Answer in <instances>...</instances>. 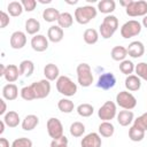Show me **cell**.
<instances>
[{"mask_svg": "<svg viewBox=\"0 0 147 147\" xmlns=\"http://www.w3.org/2000/svg\"><path fill=\"white\" fill-rule=\"evenodd\" d=\"M63 29L59 25H52L47 31V38L52 42H60L63 39Z\"/></svg>", "mask_w": 147, "mask_h": 147, "instance_id": "9a60e30c", "label": "cell"}, {"mask_svg": "<svg viewBox=\"0 0 147 147\" xmlns=\"http://www.w3.org/2000/svg\"><path fill=\"white\" fill-rule=\"evenodd\" d=\"M125 87L131 92H136L141 87V80L137 75H130L125 78Z\"/></svg>", "mask_w": 147, "mask_h": 147, "instance_id": "ac0fdd59", "label": "cell"}, {"mask_svg": "<svg viewBox=\"0 0 147 147\" xmlns=\"http://www.w3.org/2000/svg\"><path fill=\"white\" fill-rule=\"evenodd\" d=\"M60 11L59 9L56 8H46L44 9L42 11V18L46 21V22H55L59 20V16H60Z\"/></svg>", "mask_w": 147, "mask_h": 147, "instance_id": "f1b7e54d", "label": "cell"}, {"mask_svg": "<svg viewBox=\"0 0 147 147\" xmlns=\"http://www.w3.org/2000/svg\"><path fill=\"white\" fill-rule=\"evenodd\" d=\"M133 117H134V115H133V113L131 110L124 109V110H121L117 114V122L122 126H127V125H130L132 123Z\"/></svg>", "mask_w": 147, "mask_h": 147, "instance_id": "ffe728a7", "label": "cell"}, {"mask_svg": "<svg viewBox=\"0 0 147 147\" xmlns=\"http://www.w3.org/2000/svg\"><path fill=\"white\" fill-rule=\"evenodd\" d=\"M11 147H32V141L29 138H17L13 141Z\"/></svg>", "mask_w": 147, "mask_h": 147, "instance_id": "ab89813d", "label": "cell"}, {"mask_svg": "<svg viewBox=\"0 0 147 147\" xmlns=\"http://www.w3.org/2000/svg\"><path fill=\"white\" fill-rule=\"evenodd\" d=\"M40 30V23L38 20L31 17L25 21V31L28 34H37V32Z\"/></svg>", "mask_w": 147, "mask_h": 147, "instance_id": "d4e9b609", "label": "cell"}, {"mask_svg": "<svg viewBox=\"0 0 147 147\" xmlns=\"http://www.w3.org/2000/svg\"><path fill=\"white\" fill-rule=\"evenodd\" d=\"M39 2L40 3H51L52 1L51 0H39Z\"/></svg>", "mask_w": 147, "mask_h": 147, "instance_id": "f5cc1de1", "label": "cell"}, {"mask_svg": "<svg viewBox=\"0 0 147 147\" xmlns=\"http://www.w3.org/2000/svg\"><path fill=\"white\" fill-rule=\"evenodd\" d=\"M134 64L132 61H129V60H124L119 63V71L126 76H130L133 71H134Z\"/></svg>", "mask_w": 147, "mask_h": 147, "instance_id": "d590c367", "label": "cell"}, {"mask_svg": "<svg viewBox=\"0 0 147 147\" xmlns=\"http://www.w3.org/2000/svg\"><path fill=\"white\" fill-rule=\"evenodd\" d=\"M116 84V77L113 72H105L102 74L96 83V86L101 90H110Z\"/></svg>", "mask_w": 147, "mask_h": 147, "instance_id": "30bf717a", "label": "cell"}, {"mask_svg": "<svg viewBox=\"0 0 147 147\" xmlns=\"http://www.w3.org/2000/svg\"><path fill=\"white\" fill-rule=\"evenodd\" d=\"M31 88L34 93L36 99H44L48 96L51 92V83L47 79H41L39 82H34L31 84Z\"/></svg>", "mask_w": 147, "mask_h": 147, "instance_id": "52a82bcc", "label": "cell"}, {"mask_svg": "<svg viewBox=\"0 0 147 147\" xmlns=\"http://www.w3.org/2000/svg\"><path fill=\"white\" fill-rule=\"evenodd\" d=\"M57 108L60 109V111L65 113V114H69V113H71V111L74 110L75 105H74V102H72L71 100H69V99H61V100H59V102H57Z\"/></svg>", "mask_w": 147, "mask_h": 147, "instance_id": "d6a6232c", "label": "cell"}, {"mask_svg": "<svg viewBox=\"0 0 147 147\" xmlns=\"http://www.w3.org/2000/svg\"><path fill=\"white\" fill-rule=\"evenodd\" d=\"M84 41L88 45H93L95 42H98L99 40V33L95 29H86L84 34H83Z\"/></svg>", "mask_w": 147, "mask_h": 147, "instance_id": "f546056e", "label": "cell"}, {"mask_svg": "<svg viewBox=\"0 0 147 147\" xmlns=\"http://www.w3.org/2000/svg\"><path fill=\"white\" fill-rule=\"evenodd\" d=\"M9 22H10V18H9L8 14L5 11H1L0 13V26H1V29L6 28L9 24Z\"/></svg>", "mask_w": 147, "mask_h": 147, "instance_id": "f6af8a7d", "label": "cell"}, {"mask_svg": "<svg viewBox=\"0 0 147 147\" xmlns=\"http://www.w3.org/2000/svg\"><path fill=\"white\" fill-rule=\"evenodd\" d=\"M125 11L131 17L137 16H146L147 14V1L145 0H138V1H131V3L125 8Z\"/></svg>", "mask_w": 147, "mask_h": 147, "instance_id": "8992f818", "label": "cell"}, {"mask_svg": "<svg viewBox=\"0 0 147 147\" xmlns=\"http://www.w3.org/2000/svg\"><path fill=\"white\" fill-rule=\"evenodd\" d=\"M7 10H8L10 16L16 17V16H20L23 13L24 8H23V6H22V3L20 1H11V2L8 3Z\"/></svg>", "mask_w": 147, "mask_h": 147, "instance_id": "83f0119b", "label": "cell"}, {"mask_svg": "<svg viewBox=\"0 0 147 147\" xmlns=\"http://www.w3.org/2000/svg\"><path fill=\"white\" fill-rule=\"evenodd\" d=\"M145 132L142 129L136 126V125H132L129 130V138L132 140V141H141L144 138H145Z\"/></svg>", "mask_w": 147, "mask_h": 147, "instance_id": "4dcf8cb0", "label": "cell"}, {"mask_svg": "<svg viewBox=\"0 0 147 147\" xmlns=\"http://www.w3.org/2000/svg\"><path fill=\"white\" fill-rule=\"evenodd\" d=\"M101 138L98 133L95 132H91L88 134H86L83 139H82V147H101Z\"/></svg>", "mask_w": 147, "mask_h": 147, "instance_id": "4fadbf2b", "label": "cell"}, {"mask_svg": "<svg viewBox=\"0 0 147 147\" xmlns=\"http://www.w3.org/2000/svg\"><path fill=\"white\" fill-rule=\"evenodd\" d=\"M5 122H3V119L2 121H0V134H2L3 133V131H5Z\"/></svg>", "mask_w": 147, "mask_h": 147, "instance_id": "681fc988", "label": "cell"}, {"mask_svg": "<svg viewBox=\"0 0 147 147\" xmlns=\"http://www.w3.org/2000/svg\"><path fill=\"white\" fill-rule=\"evenodd\" d=\"M98 11L96 8H94L93 6H83V7H78L75 10V20L77 21V23L79 24H87L90 23L93 18H95Z\"/></svg>", "mask_w": 147, "mask_h": 147, "instance_id": "7a4b0ae2", "label": "cell"}, {"mask_svg": "<svg viewBox=\"0 0 147 147\" xmlns=\"http://www.w3.org/2000/svg\"><path fill=\"white\" fill-rule=\"evenodd\" d=\"M31 47L36 52H44L48 48V39L44 34H36L31 39Z\"/></svg>", "mask_w": 147, "mask_h": 147, "instance_id": "8fae6325", "label": "cell"}, {"mask_svg": "<svg viewBox=\"0 0 147 147\" xmlns=\"http://www.w3.org/2000/svg\"><path fill=\"white\" fill-rule=\"evenodd\" d=\"M114 132H115V127L110 122H102L99 125V133L105 138L111 137Z\"/></svg>", "mask_w": 147, "mask_h": 147, "instance_id": "1f68e13d", "label": "cell"}, {"mask_svg": "<svg viewBox=\"0 0 147 147\" xmlns=\"http://www.w3.org/2000/svg\"><path fill=\"white\" fill-rule=\"evenodd\" d=\"M0 147H9V141L6 138H0Z\"/></svg>", "mask_w": 147, "mask_h": 147, "instance_id": "7dc6e473", "label": "cell"}, {"mask_svg": "<svg viewBox=\"0 0 147 147\" xmlns=\"http://www.w3.org/2000/svg\"><path fill=\"white\" fill-rule=\"evenodd\" d=\"M5 71H6V67L3 64H0V76H3Z\"/></svg>", "mask_w": 147, "mask_h": 147, "instance_id": "f907efd6", "label": "cell"}, {"mask_svg": "<svg viewBox=\"0 0 147 147\" xmlns=\"http://www.w3.org/2000/svg\"><path fill=\"white\" fill-rule=\"evenodd\" d=\"M85 132V125L80 122H74L71 125H70V134L75 138H78V137H82Z\"/></svg>", "mask_w": 147, "mask_h": 147, "instance_id": "836d02e7", "label": "cell"}, {"mask_svg": "<svg viewBox=\"0 0 147 147\" xmlns=\"http://www.w3.org/2000/svg\"><path fill=\"white\" fill-rule=\"evenodd\" d=\"M64 147H68V146H64Z\"/></svg>", "mask_w": 147, "mask_h": 147, "instance_id": "db71d44e", "label": "cell"}, {"mask_svg": "<svg viewBox=\"0 0 147 147\" xmlns=\"http://www.w3.org/2000/svg\"><path fill=\"white\" fill-rule=\"evenodd\" d=\"M127 51V54L133 57V59H138V57H141L145 53V47H144V44L141 41H132L130 42V45L127 46L126 48Z\"/></svg>", "mask_w": 147, "mask_h": 147, "instance_id": "5bb4252c", "label": "cell"}, {"mask_svg": "<svg viewBox=\"0 0 147 147\" xmlns=\"http://www.w3.org/2000/svg\"><path fill=\"white\" fill-rule=\"evenodd\" d=\"M133 125L142 129L144 131H147V113H144L141 116H139L138 118H136Z\"/></svg>", "mask_w": 147, "mask_h": 147, "instance_id": "60d3db41", "label": "cell"}, {"mask_svg": "<svg viewBox=\"0 0 147 147\" xmlns=\"http://www.w3.org/2000/svg\"><path fill=\"white\" fill-rule=\"evenodd\" d=\"M3 122L9 127H16L20 124V115L14 110H9L3 115Z\"/></svg>", "mask_w": 147, "mask_h": 147, "instance_id": "7402d4cb", "label": "cell"}, {"mask_svg": "<svg viewBox=\"0 0 147 147\" xmlns=\"http://www.w3.org/2000/svg\"><path fill=\"white\" fill-rule=\"evenodd\" d=\"M116 103L123 109L131 110L137 106V99L132 93L127 91H121L116 95Z\"/></svg>", "mask_w": 147, "mask_h": 147, "instance_id": "277c9868", "label": "cell"}, {"mask_svg": "<svg viewBox=\"0 0 147 147\" xmlns=\"http://www.w3.org/2000/svg\"><path fill=\"white\" fill-rule=\"evenodd\" d=\"M134 71L137 76L144 80H147V63L146 62H140L136 65Z\"/></svg>", "mask_w": 147, "mask_h": 147, "instance_id": "74e56055", "label": "cell"}, {"mask_svg": "<svg viewBox=\"0 0 147 147\" xmlns=\"http://www.w3.org/2000/svg\"><path fill=\"white\" fill-rule=\"evenodd\" d=\"M116 3L114 0H101L98 2V10L103 14H110L115 10Z\"/></svg>", "mask_w": 147, "mask_h": 147, "instance_id": "cb8c5ba5", "label": "cell"}, {"mask_svg": "<svg viewBox=\"0 0 147 147\" xmlns=\"http://www.w3.org/2000/svg\"><path fill=\"white\" fill-rule=\"evenodd\" d=\"M102 24L106 25L107 28H109L110 30H113V31L115 32V31L117 30V28H118V20H117V17L114 16V15H108V16H106V17L103 18Z\"/></svg>", "mask_w": 147, "mask_h": 147, "instance_id": "8d00e7d4", "label": "cell"}, {"mask_svg": "<svg viewBox=\"0 0 147 147\" xmlns=\"http://www.w3.org/2000/svg\"><path fill=\"white\" fill-rule=\"evenodd\" d=\"M140 32H141V24L136 20H131V21L125 22L121 28V36L125 39L136 37Z\"/></svg>", "mask_w": 147, "mask_h": 147, "instance_id": "5b68a950", "label": "cell"}, {"mask_svg": "<svg viewBox=\"0 0 147 147\" xmlns=\"http://www.w3.org/2000/svg\"><path fill=\"white\" fill-rule=\"evenodd\" d=\"M39 124V118L38 116L33 115V114H30V115H26L24 117V119L22 121V129L24 131H31L33 130L37 125Z\"/></svg>", "mask_w": 147, "mask_h": 147, "instance_id": "44dd1931", "label": "cell"}, {"mask_svg": "<svg viewBox=\"0 0 147 147\" xmlns=\"http://www.w3.org/2000/svg\"><path fill=\"white\" fill-rule=\"evenodd\" d=\"M94 111V108L90 103H80L77 107V113L82 117H90Z\"/></svg>", "mask_w": 147, "mask_h": 147, "instance_id": "e575fe53", "label": "cell"}, {"mask_svg": "<svg viewBox=\"0 0 147 147\" xmlns=\"http://www.w3.org/2000/svg\"><path fill=\"white\" fill-rule=\"evenodd\" d=\"M56 90L62 95L72 96L77 92V85L68 76H60L56 79Z\"/></svg>", "mask_w": 147, "mask_h": 147, "instance_id": "6da1fadb", "label": "cell"}, {"mask_svg": "<svg viewBox=\"0 0 147 147\" xmlns=\"http://www.w3.org/2000/svg\"><path fill=\"white\" fill-rule=\"evenodd\" d=\"M18 95V88L15 84L10 83V84H7L2 87V96L3 99L8 100V101H13L17 98Z\"/></svg>", "mask_w": 147, "mask_h": 147, "instance_id": "2e32d148", "label": "cell"}, {"mask_svg": "<svg viewBox=\"0 0 147 147\" xmlns=\"http://www.w3.org/2000/svg\"><path fill=\"white\" fill-rule=\"evenodd\" d=\"M0 103H1L0 115H6V110H7V105H6V102H5V99H1V100H0Z\"/></svg>", "mask_w": 147, "mask_h": 147, "instance_id": "bcb514c9", "label": "cell"}, {"mask_svg": "<svg viewBox=\"0 0 147 147\" xmlns=\"http://www.w3.org/2000/svg\"><path fill=\"white\" fill-rule=\"evenodd\" d=\"M34 71V64L30 60H23L20 63V75L24 77H30Z\"/></svg>", "mask_w": 147, "mask_h": 147, "instance_id": "603a6c76", "label": "cell"}, {"mask_svg": "<svg viewBox=\"0 0 147 147\" xmlns=\"http://www.w3.org/2000/svg\"><path fill=\"white\" fill-rule=\"evenodd\" d=\"M68 146V138L65 136H62L57 139H53L51 142V147H64Z\"/></svg>", "mask_w": 147, "mask_h": 147, "instance_id": "b9f144b4", "label": "cell"}, {"mask_svg": "<svg viewBox=\"0 0 147 147\" xmlns=\"http://www.w3.org/2000/svg\"><path fill=\"white\" fill-rule=\"evenodd\" d=\"M26 44V36L22 31H15L10 36V47L14 49H21Z\"/></svg>", "mask_w": 147, "mask_h": 147, "instance_id": "7c38bea8", "label": "cell"}, {"mask_svg": "<svg viewBox=\"0 0 147 147\" xmlns=\"http://www.w3.org/2000/svg\"><path fill=\"white\" fill-rule=\"evenodd\" d=\"M18 76H20V68H17L15 64H9L6 67V71H5L3 77L9 84L16 82Z\"/></svg>", "mask_w": 147, "mask_h": 147, "instance_id": "e0dca14e", "label": "cell"}, {"mask_svg": "<svg viewBox=\"0 0 147 147\" xmlns=\"http://www.w3.org/2000/svg\"><path fill=\"white\" fill-rule=\"evenodd\" d=\"M21 96L22 99L26 100V101H31V100H34L36 96H34V93L31 88V85L29 86H24L22 90H21Z\"/></svg>", "mask_w": 147, "mask_h": 147, "instance_id": "f35d334b", "label": "cell"}, {"mask_svg": "<svg viewBox=\"0 0 147 147\" xmlns=\"http://www.w3.org/2000/svg\"><path fill=\"white\" fill-rule=\"evenodd\" d=\"M47 132L51 138L57 139L63 136V125L60 122V119L52 117L47 121Z\"/></svg>", "mask_w": 147, "mask_h": 147, "instance_id": "9c48e42d", "label": "cell"}, {"mask_svg": "<svg viewBox=\"0 0 147 147\" xmlns=\"http://www.w3.org/2000/svg\"><path fill=\"white\" fill-rule=\"evenodd\" d=\"M74 23V18H72V15L70 13H61L60 16H59V20H57V24L60 28L62 29H67V28H70Z\"/></svg>", "mask_w": 147, "mask_h": 147, "instance_id": "484cf974", "label": "cell"}, {"mask_svg": "<svg viewBox=\"0 0 147 147\" xmlns=\"http://www.w3.org/2000/svg\"><path fill=\"white\" fill-rule=\"evenodd\" d=\"M131 1H132V0H126V1H123V0H122V1H119V3H121L123 7H125V8H126V7L131 3Z\"/></svg>", "mask_w": 147, "mask_h": 147, "instance_id": "c3c4849f", "label": "cell"}, {"mask_svg": "<svg viewBox=\"0 0 147 147\" xmlns=\"http://www.w3.org/2000/svg\"><path fill=\"white\" fill-rule=\"evenodd\" d=\"M77 79L80 86L83 87H88L93 83V75L91 67L87 63H80L77 65Z\"/></svg>", "mask_w": 147, "mask_h": 147, "instance_id": "3957f363", "label": "cell"}, {"mask_svg": "<svg viewBox=\"0 0 147 147\" xmlns=\"http://www.w3.org/2000/svg\"><path fill=\"white\" fill-rule=\"evenodd\" d=\"M116 105L113 101H106L98 110V116L103 122H109L116 116Z\"/></svg>", "mask_w": 147, "mask_h": 147, "instance_id": "ba28073f", "label": "cell"}, {"mask_svg": "<svg viewBox=\"0 0 147 147\" xmlns=\"http://www.w3.org/2000/svg\"><path fill=\"white\" fill-rule=\"evenodd\" d=\"M142 25H144V26L147 29V15H146V16L142 18Z\"/></svg>", "mask_w": 147, "mask_h": 147, "instance_id": "816d5d0a", "label": "cell"}, {"mask_svg": "<svg viewBox=\"0 0 147 147\" xmlns=\"http://www.w3.org/2000/svg\"><path fill=\"white\" fill-rule=\"evenodd\" d=\"M110 55H111V59H113L114 61H121V62H122V61L125 60V57H126V55H127V51H126V48L123 47V46H115V47L111 49Z\"/></svg>", "mask_w": 147, "mask_h": 147, "instance_id": "4316f807", "label": "cell"}, {"mask_svg": "<svg viewBox=\"0 0 147 147\" xmlns=\"http://www.w3.org/2000/svg\"><path fill=\"white\" fill-rule=\"evenodd\" d=\"M44 75H45V77H46L47 80H55V79H57L60 77L59 76L60 75V70H59V68H57L56 64L48 63L44 68Z\"/></svg>", "mask_w": 147, "mask_h": 147, "instance_id": "d6986e66", "label": "cell"}, {"mask_svg": "<svg viewBox=\"0 0 147 147\" xmlns=\"http://www.w3.org/2000/svg\"><path fill=\"white\" fill-rule=\"evenodd\" d=\"M114 33H115V32H114L113 30H110L109 28H107L106 25H103V24L101 23V25H100V34H101V37H102V38L108 39V38L113 37V34H114Z\"/></svg>", "mask_w": 147, "mask_h": 147, "instance_id": "ee69618b", "label": "cell"}, {"mask_svg": "<svg viewBox=\"0 0 147 147\" xmlns=\"http://www.w3.org/2000/svg\"><path fill=\"white\" fill-rule=\"evenodd\" d=\"M21 3H22V6H23L25 11H32L37 6V1L36 0H22Z\"/></svg>", "mask_w": 147, "mask_h": 147, "instance_id": "7bdbcfd3", "label": "cell"}]
</instances>
